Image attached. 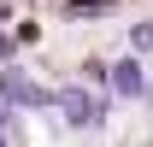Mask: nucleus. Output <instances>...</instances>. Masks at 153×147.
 <instances>
[{
  "label": "nucleus",
  "mask_w": 153,
  "mask_h": 147,
  "mask_svg": "<svg viewBox=\"0 0 153 147\" xmlns=\"http://www.w3.org/2000/svg\"><path fill=\"white\" fill-rule=\"evenodd\" d=\"M0 100L6 106H24V112H47V106H59V88H41V82H30L12 65V71H0Z\"/></svg>",
  "instance_id": "nucleus-1"
},
{
  "label": "nucleus",
  "mask_w": 153,
  "mask_h": 147,
  "mask_svg": "<svg viewBox=\"0 0 153 147\" xmlns=\"http://www.w3.org/2000/svg\"><path fill=\"white\" fill-rule=\"evenodd\" d=\"M59 112L71 129H100L106 124V100L100 94H82V88H59Z\"/></svg>",
  "instance_id": "nucleus-2"
},
{
  "label": "nucleus",
  "mask_w": 153,
  "mask_h": 147,
  "mask_svg": "<svg viewBox=\"0 0 153 147\" xmlns=\"http://www.w3.org/2000/svg\"><path fill=\"white\" fill-rule=\"evenodd\" d=\"M112 94H118V100H141V94H147L141 59H118V65H112Z\"/></svg>",
  "instance_id": "nucleus-3"
},
{
  "label": "nucleus",
  "mask_w": 153,
  "mask_h": 147,
  "mask_svg": "<svg viewBox=\"0 0 153 147\" xmlns=\"http://www.w3.org/2000/svg\"><path fill=\"white\" fill-rule=\"evenodd\" d=\"M106 6H118V0H76V6H71V18H100Z\"/></svg>",
  "instance_id": "nucleus-4"
},
{
  "label": "nucleus",
  "mask_w": 153,
  "mask_h": 147,
  "mask_svg": "<svg viewBox=\"0 0 153 147\" xmlns=\"http://www.w3.org/2000/svg\"><path fill=\"white\" fill-rule=\"evenodd\" d=\"M130 47H135V53H153V24H135V30H130Z\"/></svg>",
  "instance_id": "nucleus-5"
},
{
  "label": "nucleus",
  "mask_w": 153,
  "mask_h": 147,
  "mask_svg": "<svg viewBox=\"0 0 153 147\" xmlns=\"http://www.w3.org/2000/svg\"><path fill=\"white\" fill-rule=\"evenodd\" d=\"M0 147H12V112H6V100H0Z\"/></svg>",
  "instance_id": "nucleus-6"
},
{
  "label": "nucleus",
  "mask_w": 153,
  "mask_h": 147,
  "mask_svg": "<svg viewBox=\"0 0 153 147\" xmlns=\"http://www.w3.org/2000/svg\"><path fill=\"white\" fill-rule=\"evenodd\" d=\"M12 47H18V41H12V36H0V59H12Z\"/></svg>",
  "instance_id": "nucleus-7"
},
{
  "label": "nucleus",
  "mask_w": 153,
  "mask_h": 147,
  "mask_svg": "<svg viewBox=\"0 0 153 147\" xmlns=\"http://www.w3.org/2000/svg\"><path fill=\"white\" fill-rule=\"evenodd\" d=\"M0 18H6V0H0Z\"/></svg>",
  "instance_id": "nucleus-8"
}]
</instances>
